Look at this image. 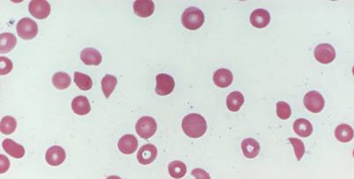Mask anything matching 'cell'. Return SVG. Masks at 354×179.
<instances>
[{"label":"cell","instance_id":"16","mask_svg":"<svg viewBox=\"0 0 354 179\" xmlns=\"http://www.w3.org/2000/svg\"><path fill=\"white\" fill-rule=\"evenodd\" d=\"M2 148L6 154L15 159H20L25 155V149L21 145L10 139H5L2 143Z\"/></svg>","mask_w":354,"mask_h":179},{"label":"cell","instance_id":"14","mask_svg":"<svg viewBox=\"0 0 354 179\" xmlns=\"http://www.w3.org/2000/svg\"><path fill=\"white\" fill-rule=\"evenodd\" d=\"M154 9V3L150 0H138L134 4L135 14L142 18L150 17L153 14Z\"/></svg>","mask_w":354,"mask_h":179},{"label":"cell","instance_id":"4","mask_svg":"<svg viewBox=\"0 0 354 179\" xmlns=\"http://www.w3.org/2000/svg\"><path fill=\"white\" fill-rule=\"evenodd\" d=\"M17 32L19 37L25 40H32L36 37L38 28L34 21L30 18H23L18 22Z\"/></svg>","mask_w":354,"mask_h":179},{"label":"cell","instance_id":"25","mask_svg":"<svg viewBox=\"0 0 354 179\" xmlns=\"http://www.w3.org/2000/svg\"><path fill=\"white\" fill-rule=\"evenodd\" d=\"M74 82L81 90L86 91L92 89V80L86 74L75 72L74 74Z\"/></svg>","mask_w":354,"mask_h":179},{"label":"cell","instance_id":"11","mask_svg":"<svg viewBox=\"0 0 354 179\" xmlns=\"http://www.w3.org/2000/svg\"><path fill=\"white\" fill-rule=\"evenodd\" d=\"M270 21V14L267 10L262 8L255 9L250 17V22L253 27L257 28L267 27Z\"/></svg>","mask_w":354,"mask_h":179},{"label":"cell","instance_id":"29","mask_svg":"<svg viewBox=\"0 0 354 179\" xmlns=\"http://www.w3.org/2000/svg\"><path fill=\"white\" fill-rule=\"evenodd\" d=\"M277 115L279 118L288 119L291 116L292 111L290 105L287 102L280 101L277 103Z\"/></svg>","mask_w":354,"mask_h":179},{"label":"cell","instance_id":"7","mask_svg":"<svg viewBox=\"0 0 354 179\" xmlns=\"http://www.w3.org/2000/svg\"><path fill=\"white\" fill-rule=\"evenodd\" d=\"M157 86L155 92L160 96H166L173 92L175 87L173 78L166 74H160L156 77Z\"/></svg>","mask_w":354,"mask_h":179},{"label":"cell","instance_id":"20","mask_svg":"<svg viewBox=\"0 0 354 179\" xmlns=\"http://www.w3.org/2000/svg\"><path fill=\"white\" fill-rule=\"evenodd\" d=\"M245 102V97L239 91H234L227 97L226 104L228 109L232 112H238Z\"/></svg>","mask_w":354,"mask_h":179},{"label":"cell","instance_id":"26","mask_svg":"<svg viewBox=\"0 0 354 179\" xmlns=\"http://www.w3.org/2000/svg\"><path fill=\"white\" fill-rule=\"evenodd\" d=\"M117 81L116 78L110 75L107 74L103 78L102 80V89L104 95L107 99L111 95L113 91L114 90L116 86Z\"/></svg>","mask_w":354,"mask_h":179},{"label":"cell","instance_id":"27","mask_svg":"<svg viewBox=\"0 0 354 179\" xmlns=\"http://www.w3.org/2000/svg\"><path fill=\"white\" fill-rule=\"evenodd\" d=\"M17 125V121L14 117L6 116L3 117L1 120L0 129L3 134L10 135L15 131Z\"/></svg>","mask_w":354,"mask_h":179},{"label":"cell","instance_id":"2","mask_svg":"<svg viewBox=\"0 0 354 179\" xmlns=\"http://www.w3.org/2000/svg\"><path fill=\"white\" fill-rule=\"evenodd\" d=\"M181 20L185 28L189 30H196L203 25L205 17L201 9L191 6L184 11Z\"/></svg>","mask_w":354,"mask_h":179},{"label":"cell","instance_id":"30","mask_svg":"<svg viewBox=\"0 0 354 179\" xmlns=\"http://www.w3.org/2000/svg\"><path fill=\"white\" fill-rule=\"evenodd\" d=\"M13 64L10 60L4 57H0V74L5 76L12 71Z\"/></svg>","mask_w":354,"mask_h":179},{"label":"cell","instance_id":"5","mask_svg":"<svg viewBox=\"0 0 354 179\" xmlns=\"http://www.w3.org/2000/svg\"><path fill=\"white\" fill-rule=\"evenodd\" d=\"M304 103L307 109L314 113L322 111L325 106L324 97L316 90L308 92L304 97Z\"/></svg>","mask_w":354,"mask_h":179},{"label":"cell","instance_id":"22","mask_svg":"<svg viewBox=\"0 0 354 179\" xmlns=\"http://www.w3.org/2000/svg\"><path fill=\"white\" fill-rule=\"evenodd\" d=\"M335 136L341 142L348 143L352 141L354 137V131L352 127L347 124H342L338 126L335 131Z\"/></svg>","mask_w":354,"mask_h":179},{"label":"cell","instance_id":"19","mask_svg":"<svg viewBox=\"0 0 354 179\" xmlns=\"http://www.w3.org/2000/svg\"><path fill=\"white\" fill-rule=\"evenodd\" d=\"M294 130L298 136L303 138L309 137L313 132V126L309 120L298 119L294 122Z\"/></svg>","mask_w":354,"mask_h":179},{"label":"cell","instance_id":"24","mask_svg":"<svg viewBox=\"0 0 354 179\" xmlns=\"http://www.w3.org/2000/svg\"><path fill=\"white\" fill-rule=\"evenodd\" d=\"M168 172L171 177L175 179L183 178L187 173L186 165L180 161H174L168 165Z\"/></svg>","mask_w":354,"mask_h":179},{"label":"cell","instance_id":"32","mask_svg":"<svg viewBox=\"0 0 354 179\" xmlns=\"http://www.w3.org/2000/svg\"><path fill=\"white\" fill-rule=\"evenodd\" d=\"M192 175L196 178H210L206 172L200 169H194L192 172Z\"/></svg>","mask_w":354,"mask_h":179},{"label":"cell","instance_id":"31","mask_svg":"<svg viewBox=\"0 0 354 179\" xmlns=\"http://www.w3.org/2000/svg\"><path fill=\"white\" fill-rule=\"evenodd\" d=\"M10 167V162L5 155H0V174H2L8 171Z\"/></svg>","mask_w":354,"mask_h":179},{"label":"cell","instance_id":"17","mask_svg":"<svg viewBox=\"0 0 354 179\" xmlns=\"http://www.w3.org/2000/svg\"><path fill=\"white\" fill-rule=\"evenodd\" d=\"M241 146L243 154L247 158L254 159L257 157L261 151V146L254 139L243 140Z\"/></svg>","mask_w":354,"mask_h":179},{"label":"cell","instance_id":"28","mask_svg":"<svg viewBox=\"0 0 354 179\" xmlns=\"http://www.w3.org/2000/svg\"><path fill=\"white\" fill-rule=\"evenodd\" d=\"M292 145L293 146L295 156L298 161H300L305 152V148L304 143L300 139L291 138L289 139Z\"/></svg>","mask_w":354,"mask_h":179},{"label":"cell","instance_id":"6","mask_svg":"<svg viewBox=\"0 0 354 179\" xmlns=\"http://www.w3.org/2000/svg\"><path fill=\"white\" fill-rule=\"evenodd\" d=\"M314 56L319 63L329 64L335 60L336 52L332 45L329 44H321L315 49Z\"/></svg>","mask_w":354,"mask_h":179},{"label":"cell","instance_id":"10","mask_svg":"<svg viewBox=\"0 0 354 179\" xmlns=\"http://www.w3.org/2000/svg\"><path fill=\"white\" fill-rule=\"evenodd\" d=\"M158 151L155 146L152 144L145 145L138 152V161L141 165H147L155 160Z\"/></svg>","mask_w":354,"mask_h":179},{"label":"cell","instance_id":"15","mask_svg":"<svg viewBox=\"0 0 354 179\" xmlns=\"http://www.w3.org/2000/svg\"><path fill=\"white\" fill-rule=\"evenodd\" d=\"M233 76L231 71L226 68H221L216 71L213 76V81L217 87L225 89L232 84Z\"/></svg>","mask_w":354,"mask_h":179},{"label":"cell","instance_id":"1","mask_svg":"<svg viewBox=\"0 0 354 179\" xmlns=\"http://www.w3.org/2000/svg\"><path fill=\"white\" fill-rule=\"evenodd\" d=\"M182 128L188 137L199 138L205 134L207 129L205 119L199 114L191 113L184 117Z\"/></svg>","mask_w":354,"mask_h":179},{"label":"cell","instance_id":"9","mask_svg":"<svg viewBox=\"0 0 354 179\" xmlns=\"http://www.w3.org/2000/svg\"><path fill=\"white\" fill-rule=\"evenodd\" d=\"M66 158V152L59 146H51L45 153V161L51 167H58L63 164Z\"/></svg>","mask_w":354,"mask_h":179},{"label":"cell","instance_id":"8","mask_svg":"<svg viewBox=\"0 0 354 179\" xmlns=\"http://www.w3.org/2000/svg\"><path fill=\"white\" fill-rule=\"evenodd\" d=\"M28 10L35 18L43 19L50 15L51 6L47 1L34 0L29 3Z\"/></svg>","mask_w":354,"mask_h":179},{"label":"cell","instance_id":"18","mask_svg":"<svg viewBox=\"0 0 354 179\" xmlns=\"http://www.w3.org/2000/svg\"><path fill=\"white\" fill-rule=\"evenodd\" d=\"M71 108L78 115H86L90 112L91 107L89 100L86 96H78L71 102Z\"/></svg>","mask_w":354,"mask_h":179},{"label":"cell","instance_id":"13","mask_svg":"<svg viewBox=\"0 0 354 179\" xmlns=\"http://www.w3.org/2000/svg\"><path fill=\"white\" fill-rule=\"evenodd\" d=\"M80 57L83 63L87 66H99L102 61L101 54L93 48L84 49L80 53Z\"/></svg>","mask_w":354,"mask_h":179},{"label":"cell","instance_id":"23","mask_svg":"<svg viewBox=\"0 0 354 179\" xmlns=\"http://www.w3.org/2000/svg\"><path fill=\"white\" fill-rule=\"evenodd\" d=\"M71 83V80L69 75L62 72L55 74L52 78V83L54 87L59 90L67 89L70 86Z\"/></svg>","mask_w":354,"mask_h":179},{"label":"cell","instance_id":"3","mask_svg":"<svg viewBox=\"0 0 354 179\" xmlns=\"http://www.w3.org/2000/svg\"><path fill=\"white\" fill-rule=\"evenodd\" d=\"M135 129L139 137L148 139L152 137L157 131V122L151 116H143L138 120Z\"/></svg>","mask_w":354,"mask_h":179},{"label":"cell","instance_id":"21","mask_svg":"<svg viewBox=\"0 0 354 179\" xmlns=\"http://www.w3.org/2000/svg\"><path fill=\"white\" fill-rule=\"evenodd\" d=\"M17 44V38L11 33H2L0 35V53H9Z\"/></svg>","mask_w":354,"mask_h":179},{"label":"cell","instance_id":"12","mask_svg":"<svg viewBox=\"0 0 354 179\" xmlns=\"http://www.w3.org/2000/svg\"><path fill=\"white\" fill-rule=\"evenodd\" d=\"M138 141L133 135H125L119 139L118 148L120 152L123 154L131 155L134 154L137 149Z\"/></svg>","mask_w":354,"mask_h":179}]
</instances>
